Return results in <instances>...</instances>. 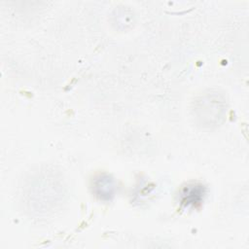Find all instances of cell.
<instances>
[{
  "mask_svg": "<svg viewBox=\"0 0 249 249\" xmlns=\"http://www.w3.org/2000/svg\"><path fill=\"white\" fill-rule=\"evenodd\" d=\"M95 188L97 189V195H99L102 198H104V196H107V198H109L110 196H113L114 186L109 176L100 177L95 185Z\"/></svg>",
  "mask_w": 249,
  "mask_h": 249,
  "instance_id": "cell-2",
  "label": "cell"
},
{
  "mask_svg": "<svg viewBox=\"0 0 249 249\" xmlns=\"http://www.w3.org/2000/svg\"><path fill=\"white\" fill-rule=\"evenodd\" d=\"M205 195L204 187L198 184L188 185L182 191L180 201L185 206H196L203 200Z\"/></svg>",
  "mask_w": 249,
  "mask_h": 249,
  "instance_id": "cell-1",
  "label": "cell"
}]
</instances>
